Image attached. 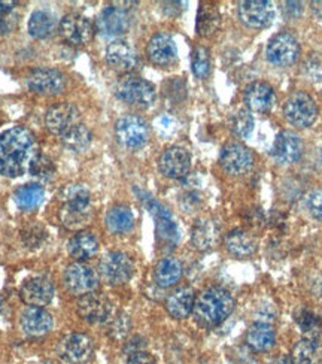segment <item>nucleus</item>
I'll return each mask as SVG.
<instances>
[{
  "label": "nucleus",
  "instance_id": "f257e3e1",
  "mask_svg": "<svg viewBox=\"0 0 322 364\" xmlns=\"http://www.w3.org/2000/svg\"><path fill=\"white\" fill-rule=\"evenodd\" d=\"M38 154V144L30 130L12 127L0 133V175L18 178L27 173Z\"/></svg>",
  "mask_w": 322,
  "mask_h": 364
},
{
  "label": "nucleus",
  "instance_id": "f03ea898",
  "mask_svg": "<svg viewBox=\"0 0 322 364\" xmlns=\"http://www.w3.org/2000/svg\"><path fill=\"white\" fill-rule=\"evenodd\" d=\"M235 299L222 287H209L200 296L195 297L193 316L195 323L203 328L221 326L235 311Z\"/></svg>",
  "mask_w": 322,
  "mask_h": 364
},
{
  "label": "nucleus",
  "instance_id": "7ed1b4c3",
  "mask_svg": "<svg viewBox=\"0 0 322 364\" xmlns=\"http://www.w3.org/2000/svg\"><path fill=\"white\" fill-rule=\"evenodd\" d=\"M115 95L121 102L134 106V108L146 109L154 105L157 91L156 87L146 80L127 77L117 84Z\"/></svg>",
  "mask_w": 322,
  "mask_h": 364
},
{
  "label": "nucleus",
  "instance_id": "20e7f679",
  "mask_svg": "<svg viewBox=\"0 0 322 364\" xmlns=\"http://www.w3.org/2000/svg\"><path fill=\"white\" fill-rule=\"evenodd\" d=\"M284 114L291 124L306 129L311 127L316 121L318 106L309 95L297 91V93H293L286 99L284 105Z\"/></svg>",
  "mask_w": 322,
  "mask_h": 364
},
{
  "label": "nucleus",
  "instance_id": "39448f33",
  "mask_svg": "<svg viewBox=\"0 0 322 364\" xmlns=\"http://www.w3.org/2000/svg\"><path fill=\"white\" fill-rule=\"evenodd\" d=\"M99 270L102 278L109 285H124L133 277L134 263L126 252L112 251L102 257Z\"/></svg>",
  "mask_w": 322,
  "mask_h": 364
},
{
  "label": "nucleus",
  "instance_id": "423d86ee",
  "mask_svg": "<svg viewBox=\"0 0 322 364\" xmlns=\"http://www.w3.org/2000/svg\"><path fill=\"white\" fill-rule=\"evenodd\" d=\"M117 141L127 149H139L149 139L146 121L137 115H124L115 123Z\"/></svg>",
  "mask_w": 322,
  "mask_h": 364
},
{
  "label": "nucleus",
  "instance_id": "0eeeda50",
  "mask_svg": "<svg viewBox=\"0 0 322 364\" xmlns=\"http://www.w3.org/2000/svg\"><path fill=\"white\" fill-rule=\"evenodd\" d=\"M63 282L70 294L82 297L96 290L99 285V277L93 267L84 264L82 262H76L66 267L63 273Z\"/></svg>",
  "mask_w": 322,
  "mask_h": 364
},
{
  "label": "nucleus",
  "instance_id": "6e6552de",
  "mask_svg": "<svg viewBox=\"0 0 322 364\" xmlns=\"http://www.w3.org/2000/svg\"><path fill=\"white\" fill-rule=\"evenodd\" d=\"M139 196H141L139 199H142L144 205L148 208L151 215L156 220V229H157L159 237L168 245L178 244L179 227L173 215L171 214V210H168L166 206H163L159 200H156L154 197H151L149 194L141 193Z\"/></svg>",
  "mask_w": 322,
  "mask_h": 364
},
{
  "label": "nucleus",
  "instance_id": "1a4fd4ad",
  "mask_svg": "<svg viewBox=\"0 0 322 364\" xmlns=\"http://www.w3.org/2000/svg\"><path fill=\"white\" fill-rule=\"evenodd\" d=\"M93 341L84 333H70L57 345L58 357L68 364H84L93 357Z\"/></svg>",
  "mask_w": 322,
  "mask_h": 364
},
{
  "label": "nucleus",
  "instance_id": "9d476101",
  "mask_svg": "<svg viewBox=\"0 0 322 364\" xmlns=\"http://www.w3.org/2000/svg\"><path fill=\"white\" fill-rule=\"evenodd\" d=\"M76 312L88 324H107L114 315L111 301L97 293L80 297L76 303Z\"/></svg>",
  "mask_w": 322,
  "mask_h": 364
},
{
  "label": "nucleus",
  "instance_id": "9b49d317",
  "mask_svg": "<svg viewBox=\"0 0 322 364\" xmlns=\"http://www.w3.org/2000/svg\"><path fill=\"white\" fill-rule=\"evenodd\" d=\"M300 54L299 42L294 35L288 32H281L274 35L267 45L266 55L267 60L274 66H289L293 65Z\"/></svg>",
  "mask_w": 322,
  "mask_h": 364
},
{
  "label": "nucleus",
  "instance_id": "f8f14e48",
  "mask_svg": "<svg viewBox=\"0 0 322 364\" xmlns=\"http://www.w3.org/2000/svg\"><path fill=\"white\" fill-rule=\"evenodd\" d=\"M58 32L70 45H87L95 35V27L91 21L81 14H68L60 21Z\"/></svg>",
  "mask_w": 322,
  "mask_h": 364
},
{
  "label": "nucleus",
  "instance_id": "ddd939ff",
  "mask_svg": "<svg viewBox=\"0 0 322 364\" xmlns=\"http://www.w3.org/2000/svg\"><path fill=\"white\" fill-rule=\"evenodd\" d=\"M66 78L65 75L57 69L42 68L36 69L28 75L27 87L30 91H33L41 96H55L65 90Z\"/></svg>",
  "mask_w": 322,
  "mask_h": 364
},
{
  "label": "nucleus",
  "instance_id": "4468645a",
  "mask_svg": "<svg viewBox=\"0 0 322 364\" xmlns=\"http://www.w3.org/2000/svg\"><path fill=\"white\" fill-rule=\"evenodd\" d=\"M221 168L230 175L247 173L254 164V154L251 149L239 142L227 144L220 154Z\"/></svg>",
  "mask_w": 322,
  "mask_h": 364
},
{
  "label": "nucleus",
  "instance_id": "2eb2a0df",
  "mask_svg": "<svg viewBox=\"0 0 322 364\" xmlns=\"http://www.w3.org/2000/svg\"><path fill=\"white\" fill-rule=\"evenodd\" d=\"M239 20L251 28L267 27L274 18V6L267 0H247L237 6Z\"/></svg>",
  "mask_w": 322,
  "mask_h": 364
},
{
  "label": "nucleus",
  "instance_id": "dca6fc26",
  "mask_svg": "<svg viewBox=\"0 0 322 364\" xmlns=\"http://www.w3.org/2000/svg\"><path fill=\"white\" fill-rule=\"evenodd\" d=\"M159 169L171 179L186 178L191 169V154L182 146L167 148L160 156Z\"/></svg>",
  "mask_w": 322,
  "mask_h": 364
},
{
  "label": "nucleus",
  "instance_id": "f3484780",
  "mask_svg": "<svg viewBox=\"0 0 322 364\" xmlns=\"http://www.w3.org/2000/svg\"><path fill=\"white\" fill-rule=\"evenodd\" d=\"M80 123V111L72 103H57L45 114V126L57 136H63L69 129Z\"/></svg>",
  "mask_w": 322,
  "mask_h": 364
},
{
  "label": "nucleus",
  "instance_id": "a211bd4d",
  "mask_svg": "<svg viewBox=\"0 0 322 364\" xmlns=\"http://www.w3.org/2000/svg\"><path fill=\"white\" fill-rule=\"evenodd\" d=\"M20 297L27 306L45 308L54 299V285L43 277L30 278L21 285Z\"/></svg>",
  "mask_w": 322,
  "mask_h": 364
},
{
  "label": "nucleus",
  "instance_id": "6ab92c4d",
  "mask_svg": "<svg viewBox=\"0 0 322 364\" xmlns=\"http://www.w3.org/2000/svg\"><path fill=\"white\" fill-rule=\"evenodd\" d=\"M96 27L103 36H121L130 28V15L121 6H107L99 14Z\"/></svg>",
  "mask_w": 322,
  "mask_h": 364
},
{
  "label": "nucleus",
  "instance_id": "aec40b11",
  "mask_svg": "<svg viewBox=\"0 0 322 364\" xmlns=\"http://www.w3.org/2000/svg\"><path fill=\"white\" fill-rule=\"evenodd\" d=\"M303 154V142L300 136L291 130H284L276 136L272 156L281 164H293L300 160Z\"/></svg>",
  "mask_w": 322,
  "mask_h": 364
},
{
  "label": "nucleus",
  "instance_id": "412c9836",
  "mask_svg": "<svg viewBox=\"0 0 322 364\" xmlns=\"http://www.w3.org/2000/svg\"><path fill=\"white\" fill-rule=\"evenodd\" d=\"M106 63L119 73L132 72L137 65V54L126 41H114L106 48Z\"/></svg>",
  "mask_w": 322,
  "mask_h": 364
},
{
  "label": "nucleus",
  "instance_id": "4be33fe9",
  "mask_svg": "<svg viewBox=\"0 0 322 364\" xmlns=\"http://www.w3.org/2000/svg\"><path fill=\"white\" fill-rule=\"evenodd\" d=\"M148 58L157 66H171L178 58V48L173 38L167 33L152 36L146 47Z\"/></svg>",
  "mask_w": 322,
  "mask_h": 364
},
{
  "label": "nucleus",
  "instance_id": "5701e85b",
  "mask_svg": "<svg viewBox=\"0 0 322 364\" xmlns=\"http://www.w3.org/2000/svg\"><path fill=\"white\" fill-rule=\"evenodd\" d=\"M21 328L30 338H42L53 330V316L43 308L28 306L21 315Z\"/></svg>",
  "mask_w": 322,
  "mask_h": 364
},
{
  "label": "nucleus",
  "instance_id": "b1692460",
  "mask_svg": "<svg viewBox=\"0 0 322 364\" xmlns=\"http://www.w3.org/2000/svg\"><path fill=\"white\" fill-rule=\"evenodd\" d=\"M221 236L220 224L212 218L197 220L191 229V244L198 251H209L218 244Z\"/></svg>",
  "mask_w": 322,
  "mask_h": 364
},
{
  "label": "nucleus",
  "instance_id": "393cba45",
  "mask_svg": "<svg viewBox=\"0 0 322 364\" xmlns=\"http://www.w3.org/2000/svg\"><path fill=\"white\" fill-rule=\"evenodd\" d=\"M195 303V293L191 287H179L175 291L168 294L166 300V311L175 320H183L187 318L193 309Z\"/></svg>",
  "mask_w": 322,
  "mask_h": 364
},
{
  "label": "nucleus",
  "instance_id": "a878e982",
  "mask_svg": "<svg viewBox=\"0 0 322 364\" xmlns=\"http://www.w3.org/2000/svg\"><path fill=\"white\" fill-rule=\"evenodd\" d=\"M274 100V91L267 82H254L245 90V103L252 112H267Z\"/></svg>",
  "mask_w": 322,
  "mask_h": 364
},
{
  "label": "nucleus",
  "instance_id": "bb28decb",
  "mask_svg": "<svg viewBox=\"0 0 322 364\" xmlns=\"http://www.w3.org/2000/svg\"><path fill=\"white\" fill-rule=\"evenodd\" d=\"M68 251L72 255V259L84 262L96 255L99 251V240L97 237L87 230H81L70 237L68 242Z\"/></svg>",
  "mask_w": 322,
  "mask_h": 364
},
{
  "label": "nucleus",
  "instance_id": "cd10ccee",
  "mask_svg": "<svg viewBox=\"0 0 322 364\" xmlns=\"http://www.w3.org/2000/svg\"><path fill=\"white\" fill-rule=\"evenodd\" d=\"M224 245L225 250L232 255L237 257V259H247V257H251L252 254L257 252L258 248L255 237L239 229L230 232L225 236Z\"/></svg>",
  "mask_w": 322,
  "mask_h": 364
},
{
  "label": "nucleus",
  "instance_id": "c85d7f7f",
  "mask_svg": "<svg viewBox=\"0 0 322 364\" xmlns=\"http://www.w3.org/2000/svg\"><path fill=\"white\" fill-rule=\"evenodd\" d=\"M274 330L266 321L252 324L247 333V343L255 353H266L274 345Z\"/></svg>",
  "mask_w": 322,
  "mask_h": 364
},
{
  "label": "nucleus",
  "instance_id": "c756f323",
  "mask_svg": "<svg viewBox=\"0 0 322 364\" xmlns=\"http://www.w3.org/2000/svg\"><path fill=\"white\" fill-rule=\"evenodd\" d=\"M106 229L114 235L129 233L134 225V215L129 206L117 205L107 210L104 218Z\"/></svg>",
  "mask_w": 322,
  "mask_h": 364
},
{
  "label": "nucleus",
  "instance_id": "7c9ffc66",
  "mask_svg": "<svg viewBox=\"0 0 322 364\" xmlns=\"http://www.w3.org/2000/svg\"><path fill=\"white\" fill-rule=\"evenodd\" d=\"M182 264L175 257H164L154 269V281L161 288H171L182 278Z\"/></svg>",
  "mask_w": 322,
  "mask_h": 364
},
{
  "label": "nucleus",
  "instance_id": "2f4dec72",
  "mask_svg": "<svg viewBox=\"0 0 322 364\" xmlns=\"http://www.w3.org/2000/svg\"><path fill=\"white\" fill-rule=\"evenodd\" d=\"M289 358L294 364H321L322 345L318 338H304L293 348Z\"/></svg>",
  "mask_w": 322,
  "mask_h": 364
},
{
  "label": "nucleus",
  "instance_id": "473e14b6",
  "mask_svg": "<svg viewBox=\"0 0 322 364\" xmlns=\"http://www.w3.org/2000/svg\"><path fill=\"white\" fill-rule=\"evenodd\" d=\"M221 24V15L218 8L212 4H202L197 12L195 28L200 36H212Z\"/></svg>",
  "mask_w": 322,
  "mask_h": 364
},
{
  "label": "nucleus",
  "instance_id": "72a5a7b5",
  "mask_svg": "<svg viewBox=\"0 0 322 364\" xmlns=\"http://www.w3.org/2000/svg\"><path fill=\"white\" fill-rule=\"evenodd\" d=\"M45 199V190L39 184H26L15 190L14 200L21 210H35Z\"/></svg>",
  "mask_w": 322,
  "mask_h": 364
},
{
  "label": "nucleus",
  "instance_id": "f704fd0d",
  "mask_svg": "<svg viewBox=\"0 0 322 364\" xmlns=\"http://www.w3.org/2000/svg\"><path fill=\"white\" fill-rule=\"evenodd\" d=\"M57 28L55 20L47 11H35L28 20V33L36 39L50 38Z\"/></svg>",
  "mask_w": 322,
  "mask_h": 364
},
{
  "label": "nucleus",
  "instance_id": "c9c22d12",
  "mask_svg": "<svg viewBox=\"0 0 322 364\" xmlns=\"http://www.w3.org/2000/svg\"><path fill=\"white\" fill-rule=\"evenodd\" d=\"M90 218H91V208L63 205V208L60 210V220L69 230L81 232L90 223Z\"/></svg>",
  "mask_w": 322,
  "mask_h": 364
},
{
  "label": "nucleus",
  "instance_id": "e433bc0d",
  "mask_svg": "<svg viewBox=\"0 0 322 364\" xmlns=\"http://www.w3.org/2000/svg\"><path fill=\"white\" fill-rule=\"evenodd\" d=\"M91 139H93V134H91L90 129L81 123L75 124L72 129H69L63 136H61V142L63 145L75 151V153H80V151H84L90 146Z\"/></svg>",
  "mask_w": 322,
  "mask_h": 364
},
{
  "label": "nucleus",
  "instance_id": "4c0bfd02",
  "mask_svg": "<svg viewBox=\"0 0 322 364\" xmlns=\"http://www.w3.org/2000/svg\"><path fill=\"white\" fill-rule=\"evenodd\" d=\"M63 205L78 206V208H91V193L82 184L66 186L60 193Z\"/></svg>",
  "mask_w": 322,
  "mask_h": 364
},
{
  "label": "nucleus",
  "instance_id": "58836bf2",
  "mask_svg": "<svg viewBox=\"0 0 322 364\" xmlns=\"http://www.w3.org/2000/svg\"><path fill=\"white\" fill-rule=\"evenodd\" d=\"M191 69L198 80H205L210 73V54L206 47H195L191 54Z\"/></svg>",
  "mask_w": 322,
  "mask_h": 364
},
{
  "label": "nucleus",
  "instance_id": "ea45409f",
  "mask_svg": "<svg viewBox=\"0 0 322 364\" xmlns=\"http://www.w3.org/2000/svg\"><path fill=\"white\" fill-rule=\"evenodd\" d=\"M28 172L38 179L50 181L55 173V164L50 157L38 154V157L32 161V164H30Z\"/></svg>",
  "mask_w": 322,
  "mask_h": 364
},
{
  "label": "nucleus",
  "instance_id": "a19ab883",
  "mask_svg": "<svg viewBox=\"0 0 322 364\" xmlns=\"http://www.w3.org/2000/svg\"><path fill=\"white\" fill-rule=\"evenodd\" d=\"M232 130L239 138H248L254 130V117L249 111L240 109L232 118Z\"/></svg>",
  "mask_w": 322,
  "mask_h": 364
},
{
  "label": "nucleus",
  "instance_id": "79ce46f5",
  "mask_svg": "<svg viewBox=\"0 0 322 364\" xmlns=\"http://www.w3.org/2000/svg\"><path fill=\"white\" fill-rule=\"evenodd\" d=\"M296 321L300 330L306 335V338H316V335L321 330V321L315 314H312L308 309H301L296 315Z\"/></svg>",
  "mask_w": 322,
  "mask_h": 364
},
{
  "label": "nucleus",
  "instance_id": "37998d69",
  "mask_svg": "<svg viewBox=\"0 0 322 364\" xmlns=\"http://www.w3.org/2000/svg\"><path fill=\"white\" fill-rule=\"evenodd\" d=\"M45 239H47V230L39 225H32L24 232V244L32 250L41 247Z\"/></svg>",
  "mask_w": 322,
  "mask_h": 364
},
{
  "label": "nucleus",
  "instance_id": "c03bdc74",
  "mask_svg": "<svg viewBox=\"0 0 322 364\" xmlns=\"http://www.w3.org/2000/svg\"><path fill=\"white\" fill-rule=\"evenodd\" d=\"M107 324H109L111 336H114V338H124L126 333L129 331V327H130L129 318L124 314L112 315V318Z\"/></svg>",
  "mask_w": 322,
  "mask_h": 364
},
{
  "label": "nucleus",
  "instance_id": "a18cd8bd",
  "mask_svg": "<svg viewBox=\"0 0 322 364\" xmlns=\"http://www.w3.org/2000/svg\"><path fill=\"white\" fill-rule=\"evenodd\" d=\"M308 208L313 218L322 221V187L315 188L308 196Z\"/></svg>",
  "mask_w": 322,
  "mask_h": 364
},
{
  "label": "nucleus",
  "instance_id": "49530a36",
  "mask_svg": "<svg viewBox=\"0 0 322 364\" xmlns=\"http://www.w3.org/2000/svg\"><path fill=\"white\" fill-rule=\"evenodd\" d=\"M127 364H159V363L154 355L142 350V351L132 353L127 358Z\"/></svg>",
  "mask_w": 322,
  "mask_h": 364
},
{
  "label": "nucleus",
  "instance_id": "de8ad7c7",
  "mask_svg": "<svg viewBox=\"0 0 322 364\" xmlns=\"http://www.w3.org/2000/svg\"><path fill=\"white\" fill-rule=\"evenodd\" d=\"M284 11H285V15H288V17H299V15L301 14V4L299 2H286L285 6H284Z\"/></svg>",
  "mask_w": 322,
  "mask_h": 364
},
{
  "label": "nucleus",
  "instance_id": "09e8293b",
  "mask_svg": "<svg viewBox=\"0 0 322 364\" xmlns=\"http://www.w3.org/2000/svg\"><path fill=\"white\" fill-rule=\"evenodd\" d=\"M15 26V20L11 15H0V33H6Z\"/></svg>",
  "mask_w": 322,
  "mask_h": 364
},
{
  "label": "nucleus",
  "instance_id": "8fccbe9b",
  "mask_svg": "<svg viewBox=\"0 0 322 364\" xmlns=\"http://www.w3.org/2000/svg\"><path fill=\"white\" fill-rule=\"evenodd\" d=\"M17 5V2H9V0H0V15H8Z\"/></svg>",
  "mask_w": 322,
  "mask_h": 364
},
{
  "label": "nucleus",
  "instance_id": "3c124183",
  "mask_svg": "<svg viewBox=\"0 0 322 364\" xmlns=\"http://www.w3.org/2000/svg\"><path fill=\"white\" fill-rule=\"evenodd\" d=\"M270 364H294V363H293V360H291L289 357L284 355V357H279V358L273 360Z\"/></svg>",
  "mask_w": 322,
  "mask_h": 364
},
{
  "label": "nucleus",
  "instance_id": "603ef678",
  "mask_svg": "<svg viewBox=\"0 0 322 364\" xmlns=\"http://www.w3.org/2000/svg\"><path fill=\"white\" fill-rule=\"evenodd\" d=\"M4 311H5V299L2 294H0V318H2Z\"/></svg>",
  "mask_w": 322,
  "mask_h": 364
},
{
  "label": "nucleus",
  "instance_id": "864d4df0",
  "mask_svg": "<svg viewBox=\"0 0 322 364\" xmlns=\"http://www.w3.org/2000/svg\"><path fill=\"white\" fill-rule=\"evenodd\" d=\"M39 364H53V363H39Z\"/></svg>",
  "mask_w": 322,
  "mask_h": 364
},
{
  "label": "nucleus",
  "instance_id": "5fc2aeb1",
  "mask_svg": "<svg viewBox=\"0 0 322 364\" xmlns=\"http://www.w3.org/2000/svg\"><path fill=\"white\" fill-rule=\"evenodd\" d=\"M321 160H322V151H321Z\"/></svg>",
  "mask_w": 322,
  "mask_h": 364
}]
</instances>
